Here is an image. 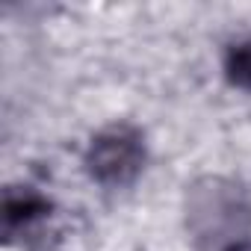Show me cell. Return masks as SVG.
I'll return each instance as SVG.
<instances>
[{
  "label": "cell",
  "mask_w": 251,
  "mask_h": 251,
  "mask_svg": "<svg viewBox=\"0 0 251 251\" xmlns=\"http://www.w3.org/2000/svg\"><path fill=\"white\" fill-rule=\"evenodd\" d=\"M183 230L195 251H227L251 239V195L227 175H201L183 192Z\"/></svg>",
  "instance_id": "cell-1"
},
{
  "label": "cell",
  "mask_w": 251,
  "mask_h": 251,
  "mask_svg": "<svg viewBox=\"0 0 251 251\" xmlns=\"http://www.w3.org/2000/svg\"><path fill=\"white\" fill-rule=\"evenodd\" d=\"M148 166V136L133 121H109L92 133L83 151V169L103 189L133 186Z\"/></svg>",
  "instance_id": "cell-2"
},
{
  "label": "cell",
  "mask_w": 251,
  "mask_h": 251,
  "mask_svg": "<svg viewBox=\"0 0 251 251\" xmlns=\"http://www.w3.org/2000/svg\"><path fill=\"white\" fill-rule=\"evenodd\" d=\"M56 207L50 195H45L39 186L18 183L6 186L3 201H0V233H3L6 245L15 248H36L45 242L50 233Z\"/></svg>",
  "instance_id": "cell-3"
},
{
  "label": "cell",
  "mask_w": 251,
  "mask_h": 251,
  "mask_svg": "<svg viewBox=\"0 0 251 251\" xmlns=\"http://www.w3.org/2000/svg\"><path fill=\"white\" fill-rule=\"evenodd\" d=\"M222 77L230 89L251 95V33L233 36L222 48Z\"/></svg>",
  "instance_id": "cell-4"
},
{
  "label": "cell",
  "mask_w": 251,
  "mask_h": 251,
  "mask_svg": "<svg viewBox=\"0 0 251 251\" xmlns=\"http://www.w3.org/2000/svg\"><path fill=\"white\" fill-rule=\"evenodd\" d=\"M227 251H251V239L242 242V245H233V248H227Z\"/></svg>",
  "instance_id": "cell-5"
}]
</instances>
